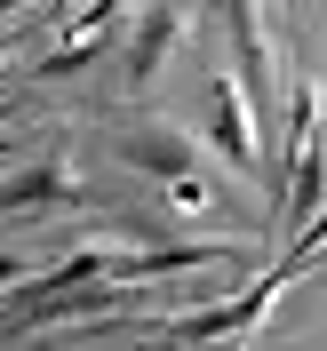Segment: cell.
<instances>
[{
    "instance_id": "cell-2",
    "label": "cell",
    "mask_w": 327,
    "mask_h": 351,
    "mask_svg": "<svg viewBox=\"0 0 327 351\" xmlns=\"http://www.w3.org/2000/svg\"><path fill=\"white\" fill-rule=\"evenodd\" d=\"M216 144L232 160H256V144H247V120H240V96H232V80H216Z\"/></svg>"
},
{
    "instance_id": "cell-3",
    "label": "cell",
    "mask_w": 327,
    "mask_h": 351,
    "mask_svg": "<svg viewBox=\"0 0 327 351\" xmlns=\"http://www.w3.org/2000/svg\"><path fill=\"white\" fill-rule=\"evenodd\" d=\"M168 199H175V208H208V184H192V176H175V184H168Z\"/></svg>"
},
{
    "instance_id": "cell-1",
    "label": "cell",
    "mask_w": 327,
    "mask_h": 351,
    "mask_svg": "<svg viewBox=\"0 0 327 351\" xmlns=\"http://www.w3.org/2000/svg\"><path fill=\"white\" fill-rule=\"evenodd\" d=\"M128 160H136V168H152V176H168V184H175V176L192 168V144H184V136H168V128H152V136H136V144H128Z\"/></svg>"
}]
</instances>
